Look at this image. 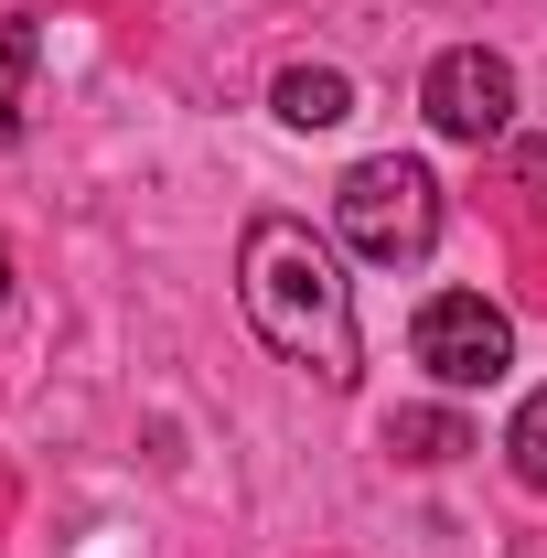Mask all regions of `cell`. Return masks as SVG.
Listing matches in <instances>:
<instances>
[{
  "label": "cell",
  "mask_w": 547,
  "mask_h": 558,
  "mask_svg": "<svg viewBox=\"0 0 547 558\" xmlns=\"http://www.w3.org/2000/svg\"><path fill=\"white\" fill-rule=\"evenodd\" d=\"M236 301H247V323H258V344L279 365H301L312 387H354L365 376V333H354V279L343 258L301 226V215H247V236H236Z\"/></svg>",
  "instance_id": "cell-1"
},
{
  "label": "cell",
  "mask_w": 547,
  "mask_h": 558,
  "mask_svg": "<svg viewBox=\"0 0 547 558\" xmlns=\"http://www.w3.org/2000/svg\"><path fill=\"white\" fill-rule=\"evenodd\" d=\"M333 226L354 258H376V269H409L440 247V183H429V161L409 150H376V161H354L333 183Z\"/></svg>",
  "instance_id": "cell-2"
},
{
  "label": "cell",
  "mask_w": 547,
  "mask_h": 558,
  "mask_svg": "<svg viewBox=\"0 0 547 558\" xmlns=\"http://www.w3.org/2000/svg\"><path fill=\"white\" fill-rule=\"evenodd\" d=\"M409 354L451 398H473V387H494V376L515 365V323H505V301H483V290H429L418 323H409Z\"/></svg>",
  "instance_id": "cell-3"
},
{
  "label": "cell",
  "mask_w": 547,
  "mask_h": 558,
  "mask_svg": "<svg viewBox=\"0 0 547 558\" xmlns=\"http://www.w3.org/2000/svg\"><path fill=\"white\" fill-rule=\"evenodd\" d=\"M418 108H429V130L440 140H505L515 130V65L494 54V44H451L440 65H429V86H418Z\"/></svg>",
  "instance_id": "cell-4"
},
{
  "label": "cell",
  "mask_w": 547,
  "mask_h": 558,
  "mask_svg": "<svg viewBox=\"0 0 547 558\" xmlns=\"http://www.w3.org/2000/svg\"><path fill=\"white\" fill-rule=\"evenodd\" d=\"M269 108L290 119V130H333V119H354V75L343 65H279Z\"/></svg>",
  "instance_id": "cell-5"
},
{
  "label": "cell",
  "mask_w": 547,
  "mask_h": 558,
  "mask_svg": "<svg viewBox=\"0 0 547 558\" xmlns=\"http://www.w3.org/2000/svg\"><path fill=\"white\" fill-rule=\"evenodd\" d=\"M33 65H44V22H33V11H11V22H0V140H22Z\"/></svg>",
  "instance_id": "cell-6"
},
{
  "label": "cell",
  "mask_w": 547,
  "mask_h": 558,
  "mask_svg": "<svg viewBox=\"0 0 547 558\" xmlns=\"http://www.w3.org/2000/svg\"><path fill=\"white\" fill-rule=\"evenodd\" d=\"M387 451H398V462H462L473 429H462L451 409H398V418H387Z\"/></svg>",
  "instance_id": "cell-7"
},
{
  "label": "cell",
  "mask_w": 547,
  "mask_h": 558,
  "mask_svg": "<svg viewBox=\"0 0 547 558\" xmlns=\"http://www.w3.org/2000/svg\"><path fill=\"white\" fill-rule=\"evenodd\" d=\"M505 473H515L526 494H547V387H537L515 418H505Z\"/></svg>",
  "instance_id": "cell-8"
},
{
  "label": "cell",
  "mask_w": 547,
  "mask_h": 558,
  "mask_svg": "<svg viewBox=\"0 0 547 558\" xmlns=\"http://www.w3.org/2000/svg\"><path fill=\"white\" fill-rule=\"evenodd\" d=\"M515 183H526V205H547V130L515 150Z\"/></svg>",
  "instance_id": "cell-9"
},
{
  "label": "cell",
  "mask_w": 547,
  "mask_h": 558,
  "mask_svg": "<svg viewBox=\"0 0 547 558\" xmlns=\"http://www.w3.org/2000/svg\"><path fill=\"white\" fill-rule=\"evenodd\" d=\"M0 301H11V247H0Z\"/></svg>",
  "instance_id": "cell-10"
}]
</instances>
